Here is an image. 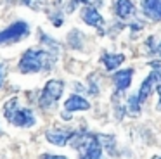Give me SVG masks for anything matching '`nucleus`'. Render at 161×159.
<instances>
[{
  "label": "nucleus",
  "mask_w": 161,
  "mask_h": 159,
  "mask_svg": "<svg viewBox=\"0 0 161 159\" xmlns=\"http://www.w3.org/2000/svg\"><path fill=\"white\" fill-rule=\"evenodd\" d=\"M56 61V55L50 54V50H30L25 52V55L19 61V71L21 73H38L43 69H49L52 62Z\"/></svg>",
  "instance_id": "obj_1"
},
{
  "label": "nucleus",
  "mask_w": 161,
  "mask_h": 159,
  "mask_svg": "<svg viewBox=\"0 0 161 159\" xmlns=\"http://www.w3.org/2000/svg\"><path fill=\"white\" fill-rule=\"evenodd\" d=\"M73 147L78 149L81 159H102L101 138L94 133H76L73 138Z\"/></svg>",
  "instance_id": "obj_2"
},
{
  "label": "nucleus",
  "mask_w": 161,
  "mask_h": 159,
  "mask_svg": "<svg viewBox=\"0 0 161 159\" xmlns=\"http://www.w3.org/2000/svg\"><path fill=\"white\" fill-rule=\"evenodd\" d=\"M19 100L16 99H11L7 104L4 106V116L11 121L12 124L16 126H23V128H28L31 124H35V116L30 109H23V107L18 106Z\"/></svg>",
  "instance_id": "obj_3"
},
{
  "label": "nucleus",
  "mask_w": 161,
  "mask_h": 159,
  "mask_svg": "<svg viewBox=\"0 0 161 159\" xmlns=\"http://www.w3.org/2000/svg\"><path fill=\"white\" fill-rule=\"evenodd\" d=\"M151 66H153V71H151V74L142 81L140 90H139V93H137L140 104L149 97V93L154 90V86L161 85V62H151Z\"/></svg>",
  "instance_id": "obj_4"
},
{
  "label": "nucleus",
  "mask_w": 161,
  "mask_h": 159,
  "mask_svg": "<svg viewBox=\"0 0 161 159\" xmlns=\"http://www.w3.org/2000/svg\"><path fill=\"white\" fill-rule=\"evenodd\" d=\"M30 28L25 21H16L12 23L9 28L0 31V43H12V41H18L21 38H25L28 35Z\"/></svg>",
  "instance_id": "obj_5"
},
{
  "label": "nucleus",
  "mask_w": 161,
  "mask_h": 159,
  "mask_svg": "<svg viewBox=\"0 0 161 159\" xmlns=\"http://www.w3.org/2000/svg\"><path fill=\"white\" fill-rule=\"evenodd\" d=\"M63 88H64V83L59 81V80H50L47 81L45 88H43L42 95H40V106L42 107H49L50 104H54L61 95H63Z\"/></svg>",
  "instance_id": "obj_6"
},
{
  "label": "nucleus",
  "mask_w": 161,
  "mask_h": 159,
  "mask_svg": "<svg viewBox=\"0 0 161 159\" xmlns=\"http://www.w3.org/2000/svg\"><path fill=\"white\" fill-rule=\"evenodd\" d=\"M81 19L87 24H90V26L97 28V30H101V31H102V28H104V17L99 14V10L95 9V7H90V5L85 7V9L81 10Z\"/></svg>",
  "instance_id": "obj_7"
},
{
  "label": "nucleus",
  "mask_w": 161,
  "mask_h": 159,
  "mask_svg": "<svg viewBox=\"0 0 161 159\" xmlns=\"http://www.w3.org/2000/svg\"><path fill=\"white\" fill-rule=\"evenodd\" d=\"M45 137L50 144L61 145V147H63V145H66L69 140H73V138L76 137V131H73V130H54V131H49Z\"/></svg>",
  "instance_id": "obj_8"
},
{
  "label": "nucleus",
  "mask_w": 161,
  "mask_h": 159,
  "mask_svg": "<svg viewBox=\"0 0 161 159\" xmlns=\"http://www.w3.org/2000/svg\"><path fill=\"white\" fill-rule=\"evenodd\" d=\"M142 10L149 19L161 21V0H142Z\"/></svg>",
  "instance_id": "obj_9"
},
{
  "label": "nucleus",
  "mask_w": 161,
  "mask_h": 159,
  "mask_svg": "<svg viewBox=\"0 0 161 159\" xmlns=\"http://www.w3.org/2000/svg\"><path fill=\"white\" fill-rule=\"evenodd\" d=\"M114 12L119 19H126L135 12V7L130 0H114Z\"/></svg>",
  "instance_id": "obj_10"
},
{
  "label": "nucleus",
  "mask_w": 161,
  "mask_h": 159,
  "mask_svg": "<svg viewBox=\"0 0 161 159\" xmlns=\"http://www.w3.org/2000/svg\"><path fill=\"white\" fill-rule=\"evenodd\" d=\"M132 74H133L132 69H123V71H118L114 74V85H116V88H118V92H123V90H126L130 86V83H132Z\"/></svg>",
  "instance_id": "obj_11"
},
{
  "label": "nucleus",
  "mask_w": 161,
  "mask_h": 159,
  "mask_svg": "<svg viewBox=\"0 0 161 159\" xmlns=\"http://www.w3.org/2000/svg\"><path fill=\"white\" fill-rule=\"evenodd\" d=\"M64 107H66L68 112H73V111H87L88 107H90V104L80 95H71L69 99L66 100Z\"/></svg>",
  "instance_id": "obj_12"
},
{
  "label": "nucleus",
  "mask_w": 161,
  "mask_h": 159,
  "mask_svg": "<svg viewBox=\"0 0 161 159\" xmlns=\"http://www.w3.org/2000/svg\"><path fill=\"white\" fill-rule=\"evenodd\" d=\"M123 61H125V55L123 54H104L102 55V62H104L106 69H109V71L116 69Z\"/></svg>",
  "instance_id": "obj_13"
},
{
  "label": "nucleus",
  "mask_w": 161,
  "mask_h": 159,
  "mask_svg": "<svg viewBox=\"0 0 161 159\" xmlns=\"http://www.w3.org/2000/svg\"><path fill=\"white\" fill-rule=\"evenodd\" d=\"M78 3H85V5H90V7H97V5H102V0H69V3H68V12H71Z\"/></svg>",
  "instance_id": "obj_14"
},
{
  "label": "nucleus",
  "mask_w": 161,
  "mask_h": 159,
  "mask_svg": "<svg viewBox=\"0 0 161 159\" xmlns=\"http://www.w3.org/2000/svg\"><path fill=\"white\" fill-rule=\"evenodd\" d=\"M139 111H140L139 97H137V95H130V99H128V112L130 114H139Z\"/></svg>",
  "instance_id": "obj_15"
},
{
  "label": "nucleus",
  "mask_w": 161,
  "mask_h": 159,
  "mask_svg": "<svg viewBox=\"0 0 161 159\" xmlns=\"http://www.w3.org/2000/svg\"><path fill=\"white\" fill-rule=\"evenodd\" d=\"M52 23H54V26H61L63 24V16H52Z\"/></svg>",
  "instance_id": "obj_16"
},
{
  "label": "nucleus",
  "mask_w": 161,
  "mask_h": 159,
  "mask_svg": "<svg viewBox=\"0 0 161 159\" xmlns=\"http://www.w3.org/2000/svg\"><path fill=\"white\" fill-rule=\"evenodd\" d=\"M42 159H68L66 156H54V154H45L42 156Z\"/></svg>",
  "instance_id": "obj_17"
},
{
  "label": "nucleus",
  "mask_w": 161,
  "mask_h": 159,
  "mask_svg": "<svg viewBox=\"0 0 161 159\" xmlns=\"http://www.w3.org/2000/svg\"><path fill=\"white\" fill-rule=\"evenodd\" d=\"M2 81H4V66L0 64V86H2Z\"/></svg>",
  "instance_id": "obj_18"
},
{
  "label": "nucleus",
  "mask_w": 161,
  "mask_h": 159,
  "mask_svg": "<svg viewBox=\"0 0 161 159\" xmlns=\"http://www.w3.org/2000/svg\"><path fill=\"white\" fill-rule=\"evenodd\" d=\"M158 93H159V102H158V109L161 111V85L158 86Z\"/></svg>",
  "instance_id": "obj_19"
},
{
  "label": "nucleus",
  "mask_w": 161,
  "mask_h": 159,
  "mask_svg": "<svg viewBox=\"0 0 161 159\" xmlns=\"http://www.w3.org/2000/svg\"><path fill=\"white\" fill-rule=\"evenodd\" d=\"M156 50H158V54L161 55V43H159V45H158V47H156Z\"/></svg>",
  "instance_id": "obj_20"
},
{
  "label": "nucleus",
  "mask_w": 161,
  "mask_h": 159,
  "mask_svg": "<svg viewBox=\"0 0 161 159\" xmlns=\"http://www.w3.org/2000/svg\"><path fill=\"white\" fill-rule=\"evenodd\" d=\"M154 159H161V157H158V156H156V157H154Z\"/></svg>",
  "instance_id": "obj_21"
}]
</instances>
